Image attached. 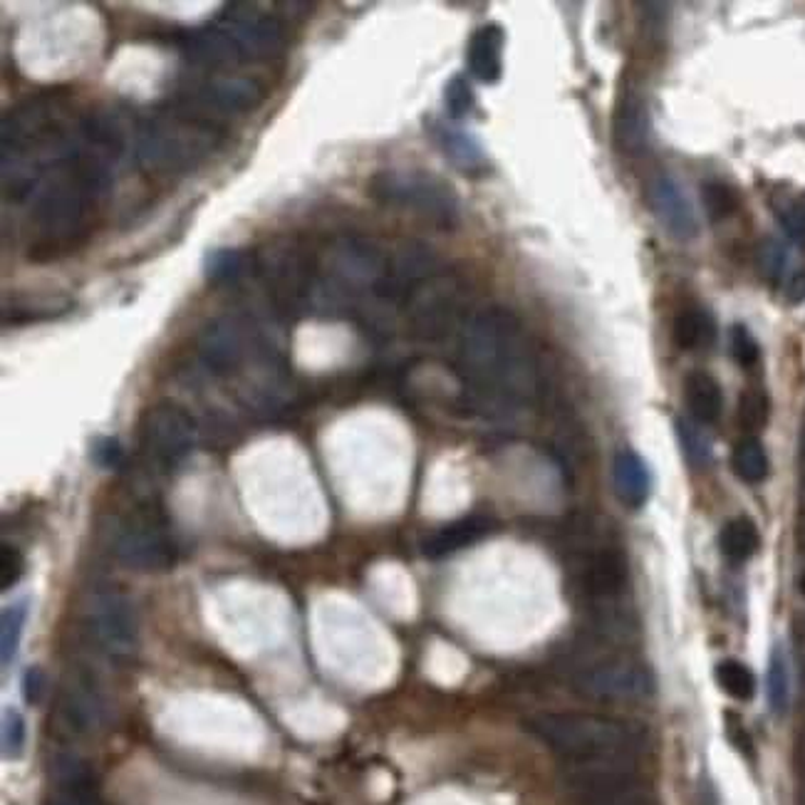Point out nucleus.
<instances>
[{
    "label": "nucleus",
    "instance_id": "obj_40",
    "mask_svg": "<svg viewBox=\"0 0 805 805\" xmlns=\"http://www.w3.org/2000/svg\"><path fill=\"white\" fill-rule=\"evenodd\" d=\"M45 694V674L43 670H27L23 676V697L27 704H38Z\"/></svg>",
    "mask_w": 805,
    "mask_h": 805
},
{
    "label": "nucleus",
    "instance_id": "obj_6",
    "mask_svg": "<svg viewBox=\"0 0 805 805\" xmlns=\"http://www.w3.org/2000/svg\"><path fill=\"white\" fill-rule=\"evenodd\" d=\"M405 310L411 337L424 343L444 340L461 323L464 292L459 280L449 273H434L432 278L411 288Z\"/></svg>",
    "mask_w": 805,
    "mask_h": 805
},
{
    "label": "nucleus",
    "instance_id": "obj_44",
    "mask_svg": "<svg viewBox=\"0 0 805 805\" xmlns=\"http://www.w3.org/2000/svg\"><path fill=\"white\" fill-rule=\"evenodd\" d=\"M803 761H805V738H803Z\"/></svg>",
    "mask_w": 805,
    "mask_h": 805
},
{
    "label": "nucleus",
    "instance_id": "obj_19",
    "mask_svg": "<svg viewBox=\"0 0 805 805\" xmlns=\"http://www.w3.org/2000/svg\"><path fill=\"white\" fill-rule=\"evenodd\" d=\"M503 45H506V35L496 23L481 25L473 33L466 60H469L471 75L483 85H496L503 75Z\"/></svg>",
    "mask_w": 805,
    "mask_h": 805
},
{
    "label": "nucleus",
    "instance_id": "obj_20",
    "mask_svg": "<svg viewBox=\"0 0 805 805\" xmlns=\"http://www.w3.org/2000/svg\"><path fill=\"white\" fill-rule=\"evenodd\" d=\"M684 401L689 414L701 424L719 422L724 411V392L709 372H692L684 380Z\"/></svg>",
    "mask_w": 805,
    "mask_h": 805
},
{
    "label": "nucleus",
    "instance_id": "obj_27",
    "mask_svg": "<svg viewBox=\"0 0 805 805\" xmlns=\"http://www.w3.org/2000/svg\"><path fill=\"white\" fill-rule=\"evenodd\" d=\"M731 464H734V471L738 479L746 483H761L766 481L768 471H771V464H768V454L764 449V444L754 436H748L744 438V442L736 444L734 456H731Z\"/></svg>",
    "mask_w": 805,
    "mask_h": 805
},
{
    "label": "nucleus",
    "instance_id": "obj_15",
    "mask_svg": "<svg viewBox=\"0 0 805 805\" xmlns=\"http://www.w3.org/2000/svg\"><path fill=\"white\" fill-rule=\"evenodd\" d=\"M263 97L265 89L251 77L218 75L196 89L194 103L216 109V115H238L251 112L263 103Z\"/></svg>",
    "mask_w": 805,
    "mask_h": 805
},
{
    "label": "nucleus",
    "instance_id": "obj_11",
    "mask_svg": "<svg viewBox=\"0 0 805 805\" xmlns=\"http://www.w3.org/2000/svg\"><path fill=\"white\" fill-rule=\"evenodd\" d=\"M196 426L184 409L177 405L152 407L142 419V449L154 464L173 469L194 449Z\"/></svg>",
    "mask_w": 805,
    "mask_h": 805
},
{
    "label": "nucleus",
    "instance_id": "obj_12",
    "mask_svg": "<svg viewBox=\"0 0 805 805\" xmlns=\"http://www.w3.org/2000/svg\"><path fill=\"white\" fill-rule=\"evenodd\" d=\"M261 343L241 317H216L199 335V360L214 377H231Z\"/></svg>",
    "mask_w": 805,
    "mask_h": 805
},
{
    "label": "nucleus",
    "instance_id": "obj_22",
    "mask_svg": "<svg viewBox=\"0 0 805 805\" xmlns=\"http://www.w3.org/2000/svg\"><path fill=\"white\" fill-rule=\"evenodd\" d=\"M72 303L68 298H17L3 305V325L40 323L58 315H65Z\"/></svg>",
    "mask_w": 805,
    "mask_h": 805
},
{
    "label": "nucleus",
    "instance_id": "obj_30",
    "mask_svg": "<svg viewBox=\"0 0 805 805\" xmlns=\"http://www.w3.org/2000/svg\"><path fill=\"white\" fill-rule=\"evenodd\" d=\"M27 744V724L17 709H3V724H0V746H3L5 761H17Z\"/></svg>",
    "mask_w": 805,
    "mask_h": 805
},
{
    "label": "nucleus",
    "instance_id": "obj_7",
    "mask_svg": "<svg viewBox=\"0 0 805 805\" xmlns=\"http://www.w3.org/2000/svg\"><path fill=\"white\" fill-rule=\"evenodd\" d=\"M112 555L119 565L142 573L171 570L179 561V545L154 514H136L112 530Z\"/></svg>",
    "mask_w": 805,
    "mask_h": 805
},
{
    "label": "nucleus",
    "instance_id": "obj_28",
    "mask_svg": "<svg viewBox=\"0 0 805 805\" xmlns=\"http://www.w3.org/2000/svg\"><path fill=\"white\" fill-rule=\"evenodd\" d=\"M717 684L724 689V694H729L731 699H738V701L754 699V694H756L754 672L748 670L746 664H741L736 660H724L717 664Z\"/></svg>",
    "mask_w": 805,
    "mask_h": 805
},
{
    "label": "nucleus",
    "instance_id": "obj_17",
    "mask_svg": "<svg viewBox=\"0 0 805 805\" xmlns=\"http://www.w3.org/2000/svg\"><path fill=\"white\" fill-rule=\"evenodd\" d=\"M493 520L486 516H464L459 520L442 526L426 538L422 551L426 557H446L452 553H459L464 548H471L481 543L483 538L491 536Z\"/></svg>",
    "mask_w": 805,
    "mask_h": 805
},
{
    "label": "nucleus",
    "instance_id": "obj_37",
    "mask_svg": "<svg viewBox=\"0 0 805 805\" xmlns=\"http://www.w3.org/2000/svg\"><path fill=\"white\" fill-rule=\"evenodd\" d=\"M779 221L785 228L793 241H805V204L803 199H789L783 206H779Z\"/></svg>",
    "mask_w": 805,
    "mask_h": 805
},
{
    "label": "nucleus",
    "instance_id": "obj_31",
    "mask_svg": "<svg viewBox=\"0 0 805 805\" xmlns=\"http://www.w3.org/2000/svg\"><path fill=\"white\" fill-rule=\"evenodd\" d=\"M676 436H680L682 449L694 466H704L711 459V446L707 442V436H704L694 424L680 419V422H676Z\"/></svg>",
    "mask_w": 805,
    "mask_h": 805
},
{
    "label": "nucleus",
    "instance_id": "obj_36",
    "mask_svg": "<svg viewBox=\"0 0 805 805\" xmlns=\"http://www.w3.org/2000/svg\"><path fill=\"white\" fill-rule=\"evenodd\" d=\"M731 355H734L741 368H754L758 362V343L748 327L736 325L731 331Z\"/></svg>",
    "mask_w": 805,
    "mask_h": 805
},
{
    "label": "nucleus",
    "instance_id": "obj_10",
    "mask_svg": "<svg viewBox=\"0 0 805 805\" xmlns=\"http://www.w3.org/2000/svg\"><path fill=\"white\" fill-rule=\"evenodd\" d=\"M575 687L598 701H639L654 692V682L645 664L627 657H605L582 664L575 672Z\"/></svg>",
    "mask_w": 805,
    "mask_h": 805
},
{
    "label": "nucleus",
    "instance_id": "obj_29",
    "mask_svg": "<svg viewBox=\"0 0 805 805\" xmlns=\"http://www.w3.org/2000/svg\"><path fill=\"white\" fill-rule=\"evenodd\" d=\"M791 699V680H789V664H785V654L781 647L771 652V662H768V704L776 713H783L789 709Z\"/></svg>",
    "mask_w": 805,
    "mask_h": 805
},
{
    "label": "nucleus",
    "instance_id": "obj_43",
    "mask_svg": "<svg viewBox=\"0 0 805 805\" xmlns=\"http://www.w3.org/2000/svg\"><path fill=\"white\" fill-rule=\"evenodd\" d=\"M801 592H803V594H805V573H803V575H801Z\"/></svg>",
    "mask_w": 805,
    "mask_h": 805
},
{
    "label": "nucleus",
    "instance_id": "obj_34",
    "mask_svg": "<svg viewBox=\"0 0 805 805\" xmlns=\"http://www.w3.org/2000/svg\"><path fill=\"white\" fill-rule=\"evenodd\" d=\"M736 194L724 184H707L704 187V206H707L713 221H721L736 212Z\"/></svg>",
    "mask_w": 805,
    "mask_h": 805
},
{
    "label": "nucleus",
    "instance_id": "obj_38",
    "mask_svg": "<svg viewBox=\"0 0 805 805\" xmlns=\"http://www.w3.org/2000/svg\"><path fill=\"white\" fill-rule=\"evenodd\" d=\"M25 573V557L23 553L17 551L15 545H3V553H0V575H3V582H0V588H3V592H8L11 588H15L17 580L23 578Z\"/></svg>",
    "mask_w": 805,
    "mask_h": 805
},
{
    "label": "nucleus",
    "instance_id": "obj_25",
    "mask_svg": "<svg viewBox=\"0 0 805 805\" xmlns=\"http://www.w3.org/2000/svg\"><path fill=\"white\" fill-rule=\"evenodd\" d=\"M255 268V259L249 253L238 249H216L208 251L204 259V273L206 280L212 283H236L241 280L245 273Z\"/></svg>",
    "mask_w": 805,
    "mask_h": 805
},
{
    "label": "nucleus",
    "instance_id": "obj_13",
    "mask_svg": "<svg viewBox=\"0 0 805 805\" xmlns=\"http://www.w3.org/2000/svg\"><path fill=\"white\" fill-rule=\"evenodd\" d=\"M649 206L654 216L660 218L664 231L676 241H692L699 233L697 214H694L692 201L684 194V189L676 184L672 177L660 173L649 181Z\"/></svg>",
    "mask_w": 805,
    "mask_h": 805
},
{
    "label": "nucleus",
    "instance_id": "obj_41",
    "mask_svg": "<svg viewBox=\"0 0 805 805\" xmlns=\"http://www.w3.org/2000/svg\"><path fill=\"white\" fill-rule=\"evenodd\" d=\"M803 298H805V271H798L793 273L789 283V300L791 303H801Z\"/></svg>",
    "mask_w": 805,
    "mask_h": 805
},
{
    "label": "nucleus",
    "instance_id": "obj_8",
    "mask_svg": "<svg viewBox=\"0 0 805 805\" xmlns=\"http://www.w3.org/2000/svg\"><path fill=\"white\" fill-rule=\"evenodd\" d=\"M87 625L97 647L112 660H132L140 649V617L122 592H95L87 605Z\"/></svg>",
    "mask_w": 805,
    "mask_h": 805
},
{
    "label": "nucleus",
    "instance_id": "obj_32",
    "mask_svg": "<svg viewBox=\"0 0 805 805\" xmlns=\"http://www.w3.org/2000/svg\"><path fill=\"white\" fill-rule=\"evenodd\" d=\"M473 89L469 85V80H466L464 75H456L449 80V85H446V93H444V105H446V112H449L452 119H461L466 117L473 109Z\"/></svg>",
    "mask_w": 805,
    "mask_h": 805
},
{
    "label": "nucleus",
    "instance_id": "obj_16",
    "mask_svg": "<svg viewBox=\"0 0 805 805\" xmlns=\"http://www.w3.org/2000/svg\"><path fill=\"white\" fill-rule=\"evenodd\" d=\"M429 134H432L438 152L444 154V159L461 173L473 177V173H483L489 169V159L486 154H483V146L476 142L469 132H464L449 122H442V119H434L432 127H429Z\"/></svg>",
    "mask_w": 805,
    "mask_h": 805
},
{
    "label": "nucleus",
    "instance_id": "obj_2",
    "mask_svg": "<svg viewBox=\"0 0 805 805\" xmlns=\"http://www.w3.org/2000/svg\"><path fill=\"white\" fill-rule=\"evenodd\" d=\"M224 140L216 117L196 112L187 105L154 112L136 132V161L154 173L191 171Z\"/></svg>",
    "mask_w": 805,
    "mask_h": 805
},
{
    "label": "nucleus",
    "instance_id": "obj_1",
    "mask_svg": "<svg viewBox=\"0 0 805 805\" xmlns=\"http://www.w3.org/2000/svg\"><path fill=\"white\" fill-rule=\"evenodd\" d=\"M459 372L486 411H514L536 395V362L524 325L506 308H486L461 325Z\"/></svg>",
    "mask_w": 805,
    "mask_h": 805
},
{
    "label": "nucleus",
    "instance_id": "obj_21",
    "mask_svg": "<svg viewBox=\"0 0 805 805\" xmlns=\"http://www.w3.org/2000/svg\"><path fill=\"white\" fill-rule=\"evenodd\" d=\"M649 115L642 99L629 97L622 103L615 119V142L625 154H642L649 144Z\"/></svg>",
    "mask_w": 805,
    "mask_h": 805
},
{
    "label": "nucleus",
    "instance_id": "obj_5",
    "mask_svg": "<svg viewBox=\"0 0 805 805\" xmlns=\"http://www.w3.org/2000/svg\"><path fill=\"white\" fill-rule=\"evenodd\" d=\"M255 273L268 290L278 315L298 317L313 313L317 255L298 245H286L255 259Z\"/></svg>",
    "mask_w": 805,
    "mask_h": 805
},
{
    "label": "nucleus",
    "instance_id": "obj_42",
    "mask_svg": "<svg viewBox=\"0 0 805 805\" xmlns=\"http://www.w3.org/2000/svg\"><path fill=\"white\" fill-rule=\"evenodd\" d=\"M801 464H803V471H805V429H803V438H801Z\"/></svg>",
    "mask_w": 805,
    "mask_h": 805
},
{
    "label": "nucleus",
    "instance_id": "obj_18",
    "mask_svg": "<svg viewBox=\"0 0 805 805\" xmlns=\"http://www.w3.org/2000/svg\"><path fill=\"white\" fill-rule=\"evenodd\" d=\"M612 483L617 498L627 508H642L652 493V479L642 456L633 449H620L612 459Z\"/></svg>",
    "mask_w": 805,
    "mask_h": 805
},
{
    "label": "nucleus",
    "instance_id": "obj_45",
    "mask_svg": "<svg viewBox=\"0 0 805 805\" xmlns=\"http://www.w3.org/2000/svg\"><path fill=\"white\" fill-rule=\"evenodd\" d=\"M803 204H805V196H803Z\"/></svg>",
    "mask_w": 805,
    "mask_h": 805
},
{
    "label": "nucleus",
    "instance_id": "obj_23",
    "mask_svg": "<svg viewBox=\"0 0 805 805\" xmlns=\"http://www.w3.org/2000/svg\"><path fill=\"white\" fill-rule=\"evenodd\" d=\"M713 335H717L713 320L701 308H687L684 313L676 315L672 327L674 343L682 350H701V347L713 343Z\"/></svg>",
    "mask_w": 805,
    "mask_h": 805
},
{
    "label": "nucleus",
    "instance_id": "obj_4",
    "mask_svg": "<svg viewBox=\"0 0 805 805\" xmlns=\"http://www.w3.org/2000/svg\"><path fill=\"white\" fill-rule=\"evenodd\" d=\"M368 194L380 206L417 214L444 231L456 228L461 216L454 189L444 179L426 171H377L370 179Z\"/></svg>",
    "mask_w": 805,
    "mask_h": 805
},
{
    "label": "nucleus",
    "instance_id": "obj_24",
    "mask_svg": "<svg viewBox=\"0 0 805 805\" xmlns=\"http://www.w3.org/2000/svg\"><path fill=\"white\" fill-rule=\"evenodd\" d=\"M758 543H761V536H758V528L752 518L741 516L729 520V524L721 528L719 548L729 561L734 563L748 561V557L758 551Z\"/></svg>",
    "mask_w": 805,
    "mask_h": 805
},
{
    "label": "nucleus",
    "instance_id": "obj_39",
    "mask_svg": "<svg viewBox=\"0 0 805 805\" xmlns=\"http://www.w3.org/2000/svg\"><path fill=\"white\" fill-rule=\"evenodd\" d=\"M122 459H124V452H122V446H119L117 438H109V436L95 438L93 461L99 466V469L112 471V469H117L119 464H122Z\"/></svg>",
    "mask_w": 805,
    "mask_h": 805
},
{
    "label": "nucleus",
    "instance_id": "obj_33",
    "mask_svg": "<svg viewBox=\"0 0 805 805\" xmlns=\"http://www.w3.org/2000/svg\"><path fill=\"white\" fill-rule=\"evenodd\" d=\"M768 397L764 395V392L758 389H752L746 392L744 399H741V407H738V419H741V426L746 429V432H756V429H764L766 422H768Z\"/></svg>",
    "mask_w": 805,
    "mask_h": 805
},
{
    "label": "nucleus",
    "instance_id": "obj_9",
    "mask_svg": "<svg viewBox=\"0 0 805 805\" xmlns=\"http://www.w3.org/2000/svg\"><path fill=\"white\" fill-rule=\"evenodd\" d=\"M214 23L233 40L243 62L271 60L286 50V25L276 15L261 13L255 5L228 3Z\"/></svg>",
    "mask_w": 805,
    "mask_h": 805
},
{
    "label": "nucleus",
    "instance_id": "obj_14",
    "mask_svg": "<svg viewBox=\"0 0 805 805\" xmlns=\"http://www.w3.org/2000/svg\"><path fill=\"white\" fill-rule=\"evenodd\" d=\"M60 709L62 719H65L68 726L75 729L77 734H93V731L103 729L107 721V701L103 697V692H99L97 684L82 672H75L65 682Z\"/></svg>",
    "mask_w": 805,
    "mask_h": 805
},
{
    "label": "nucleus",
    "instance_id": "obj_35",
    "mask_svg": "<svg viewBox=\"0 0 805 805\" xmlns=\"http://www.w3.org/2000/svg\"><path fill=\"white\" fill-rule=\"evenodd\" d=\"M758 263H761V273L768 280L779 283L789 271V249L779 241H766Z\"/></svg>",
    "mask_w": 805,
    "mask_h": 805
},
{
    "label": "nucleus",
    "instance_id": "obj_26",
    "mask_svg": "<svg viewBox=\"0 0 805 805\" xmlns=\"http://www.w3.org/2000/svg\"><path fill=\"white\" fill-rule=\"evenodd\" d=\"M27 615H31V602L27 600L13 602V605H8L0 612V664H3V670L11 664L17 652L23 629L27 625Z\"/></svg>",
    "mask_w": 805,
    "mask_h": 805
},
{
    "label": "nucleus",
    "instance_id": "obj_3",
    "mask_svg": "<svg viewBox=\"0 0 805 805\" xmlns=\"http://www.w3.org/2000/svg\"><path fill=\"white\" fill-rule=\"evenodd\" d=\"M528 729L570 764L629 761L639 748V736L633 726L598 713H538L528 721Z\"/></svg>",
    "mask_w": 805,
    "mask_h": 805
}]
</instances>
